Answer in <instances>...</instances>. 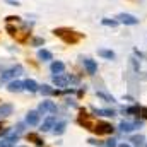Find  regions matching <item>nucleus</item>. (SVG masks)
Instances as JSON below:
<instances>
[{"mask_svg": "<svg viewBox=\"0 0 147 147\" xmlns=\"http://www.w3.org/2000/svg\"><path fill=\"white\" fill-rule=\"evenodd\" d=\"M7 89H9L10 92H19V91H22V89H24V82H19V80H12V82L7 86Z\"/></svg>", "mask_w": 147, "mask_h": 147, "instance_id": "11", "label": "nucleus"}, {"mask_svg": "<svg viewBox=\"0 0 147 147\" xmlns=\"http://www.w3.org/2000/svg\"><path fill=\"white\" fill-rule=\"evenodd\" d=\"M140 116L144 120H147V108H140Z\"/></svg>", "mask_w": 147, "mask_h": 147, "instance_id": "28", "label": "nucleus"}, {"mask_svg": "<svg viewBox=\"0 0 147 147\" xmlns=\"http://www.w3.org/2000/svg\"><path fill=\"white\" fill-rule=\"evenodd\" d=\"M103 24H105V26H111V28H115L118 22H116V21H110V19H103Z\"/></svg>", "mask_w": 147, "mask_h": 147, "instance_id": "26", "label": "nucleus"}, {"mask_svg": "<svg viewBox=\"0 0 147 147\" xmlns=\"http://www.w3.org/2000/svg\"><path fill=\"white\" fill-rule=\"evenodd\" d=\"M140 121L139 123H132V121H121L120 123V130L121 132H132V130H135V128H140Z\"/></svg>", "mask_w": 147, "mask_h": 147, "instance_id": "10", "label": "nucleus"}, {"mask_svg": "<svg viewBox=\"0 0 147 147\" xmlns=\"http://www.w3.org/2000/svg\"><path fill=\"white\" fill-rule=\"evenodd\" d=\"M33 45H34V46L43 45V38H34V39H33Z\"/></svg>", "mask_w": 147, "mask_h": 147, "instance_id": "27", "label": "nucleus"}, {"mask_svg": "<svg viewBox=\"0 0 147 147\" xmlns=\"http://www.w3.org/2000/svg\"><path fill=\"white\" fill-rule=\"evenodd\" d=\"M98 98H101V99H105V101H108V103H113V101H115V99H113V96L105 94V92H98Z\"/></svg>", "mask_w": 147, "mask_h": 147, "instance_id": "24", "label": "nucleus"}, {"mask_svg": "<svg viewBox=\"0 0 147 147\" xmlns=\"http://www.w3.org/2000/svg\"><path fill=\"white\" fill-rule=\"evenodd\" d=\"M26 121L29 125H38V121H39V111H29L28 116H26Z\"/></svg>", "mask_w": 147, "mask_h": 147, "instance_id": "12", "label": "nucleus"}, {"mask_svg": "<svg viewBox=\"0 0 147 147\" xmlns=\"http://www.w3.org/2000/svg\"><path fill=\"white\" fill-rule=\"evenodd\" d=\"M118 144H116V140L115 139H111V140H106L105 144H101V147H116Z\"/></svg>", "mask_w": 147, "mask_h": 147, "instance_id": "25", "label": "nucleus"}, {"mask_svg": "<svg viewBox=\"0 0 147 147\" xmlns=\"http://www.w3.org/2000/svg\"><path fill=\"white\" fill-rule=\"evenodd\" d=\"M0 128H2V123H0Z\"/></svg>", "mask_w": 147, "mask_h": 147, "instance_id": "30", "label": "nucleus"}, {"mask_svg": "<svg viewBox=\"0 0 147 147\" xmlns=\"http://www.w3.org/2000/svg\"><path fill=\"white\" fill-rule=\"evenodd\" d=\"M98 55H99V57H105V58H108V60H113V58H115V53H113L111 50H98Z\"/></svg>", "mask_w": 147, "mask_h": 147, "instance_id": "18", "label": "nucleus"}, {"mask_svg": "<svg viewBox=\"0 0 147 147\" xmlns=\"http://www.w3.org/2000/svg\"><path fill=\"white\" fill-rule=\"evenodd\" d=\"M24 89H28L29 92H36V91H38V84L34 82V80L28 79V80L24 82Z\"/></svg>", "mask_w": 147, "mask_h": 147, "instance_id": "14", "label": "nucleus"}, {"mask_svg": "<svg viewBox=\"0 0 147 147\" xmlns=\"http://www.w3.org/2000/svg\"><path fill=\"white\" fill-rule=\"evenodd\" d=\"M118 147H130V146H128V144H120Z\"/></svg>", "mask_w": 147, "mask_h": 147, "instance_id": "29", "label": "nucleus"}, {"mask_svg": "<svg viewBox=\"0 0 147 147\" xmlns=\"http://www.w3.org/2000/svg\"><path fill=\"white\" fill-rule=\"evenodd\" d=\"M41 92H43V94H46V96L57 94V91H55V89H51L50 86H41Z\"/></svg>", "mask_w": 147, "mask_h": 147, "instance_id": "21", "label": "nucleus"}, {"mask_svg": "<svg viewBox=\"0 0 147 147\" xmlns=\"http://www.w3.org/2000/svg\"><path fill=\"white\" fill-rule=\"evenodd\" d=\"M53 33H55L58 38H62L65 43H70V45L77 43V41L82 38L80 33H75V31H72V29H65V28H58V29H55Z\"/></svg>", "mask_w": 147, "mask_h": 147, "instance_id": "1", "label": "nucleus"}, {"mask_svg": "<svg viewBox=\"0 0 147 147\" xmlns=\"http://www.w3.org/2000/svg\"><path fill=\"white\" fill-rule=\"evenodd\" d=\"M65 127H67V123H65V121H58V123L53 127V132H55V135H62V134L65 132Z\"/></svg>", "mask_w": 147, "mask_h": 147, "instance_id": "16", "label": "nucleus"}, {"mask_svg": "<svg viewBox=\"0 0 147 147\" xmlns=\"http://www.w3.org/2000/svg\"><path fill=\"white\" fill-rule=\"evenodd\" d=\"M84 67H86L87 74H91V75H94L98 72V63L94 60H91V58H84Z\"/></svg>", "mask_w": 147, "mask_h": 147, "instance_id": "9", "label": "nucleus"}, {"mask_svg": "<svg viewBox=\"0 0 147 147\" xmlns=\"http://www.w3.org/2000/svg\"><path fill=\"white\" fill-rule=\"evenodd\" d=\"M53 127H55V118H53V116H50V118H46V120L43 121L41 130H43V132H48V130H51Z\"/></svg>", "mask_w": 147, "mask_h": 147, "instance_id": "13", "label": "nucleus"}, {"mask_svg": "<svg viewBox=\"0 0 147 147\" xmlns=\"http://www.w3.org/2000/svg\"><path fill=\"white\" fill-rule=\"evenodd\" d=\"M132 142L135 144V147H144V144H142V142H144V137H142V135H137V137L132 139Z\"/></svg>", "mask_w": 147, "mask_h": 147, "instance_id": "23", "label": "nucleus"}, {"mask_svg": "<svg viewBox=\"0 0 147 147\" xmlns=\"http://www.w3.org/2000/svg\"><path fill=\"white\" fill-rule=\"evenodd\" d=\"M79 123H80L84 128H87V130H92V132H94V127H96V123H98V121H96L91 115H87V113H84V111H82V113H80V116H79Z\"/></svg>", "mask_w": 147, "mask_h": 147, "instance_id": "3", "label": "nucleus"}, {"mask_svg": "<svg viewBox=\"0 0 147 147\" xmlns=\"http://www.w3.org/2000/svg\"><path fill=\"white\" fill-rule=\"evenodd\" d=\"M94 113L96 115H101V116H115V111L113 110H96L94 108Z\"/></svg>", "mask_w": 147, "mask_h": 147, "instance_id": "20", "label": "nucleus"}, {"mask_svg": "<svg viewBox=\"0 0 147 147\" xmlns=\"http://www.w3.org/2000/svg\"><path fill=\"white\" fill-rule=\"evenodd\" d=\"M38 58L39 60H51V53L48 50H39L38 51Z\"/></svg>", "mask_w": 147, "mask_h": 147, "instance_id": "19", "label": "nucleus"}, {"mask_svg": "<svg viewBox=\"0 0 147 147\" xmlns=\"http://www.w3.org/2000/svg\"><path fill=\"white\" fill-rule=\"evenodd\" d=\"M113 127H111L110 123H106V121H98L96 123V127H94V132L98 134V135H105V134H113Z\"/></svg>", "mask_w": 147, "mask_h": 147, "instance_id": "4", "label": "nucleus"}, {"mask_svg": "<svg viewBox=\"0 0 147 147\" xmlns=\"http://www.w3.org/2000/svg\"><path fill=\"white\" fill-rule=\"evenodd\" d=\"M118 21L123 22V24H128V26H135V24H139V19L134 17V16H130V14H120V16H118Z\"/></svg>", "mask_w": 147, "mask_h": 147, "instance_id": "6", "label": "nucleus"}, {"mask_svg": "<svg viewBox=\"0 0 147 147\" xmlns=\"http://www.w3.org/2000/svg\"><path fill=\"white\" fill-rule=\"evenodd\" d=\"M146 147H147V146H146Z\"/></svg>", "mask_w": 147, "mask_h": 147, "instance_id": "31", "label": "nucleus"}, {"mask_svg": "<svg viewBox=\"0 0 147 147\" xmlns=\"http://www.w3.org/2000/svg\"><path fill=\"white\" fill-rule=\"evenodd\" d=\"M28 139H29V140H33V142H34L36 146H43V140H41V139L38 137L36 134H29V135H28Z\"/></svg>", "mask_w": 147, "mask_h": 147, "instance_id": "22", "label": "nucleus"}, {"mask_svg": "<svg viewBox=\"0 0 147 147\" xmlns=\"http://www.w3.org/2000/svg\"><path fill=\"white\" fill-rule=\"evenodd\" d=\"M63 70H65V65L62 62H53L51 63V72L53 74H62Z\"/></svg>", "mask_w": 147, "mask_h": 147, "instance_id": "15", "label": "nucleus"}, {"mask_svg": "<svg viewBox=\"0 0 147 147\" xmlns=\"http://www.w3.org/2000/svg\"><path fill=\"white\" fill-rule=\"evenodd\" d=\"M22 67L21 65H16V67H12V69H7V70H3V72L0 74V80H9V79H16V77H19V75H22Z\"/></svg>", "mask_w": 147, "mask_h": 147, "instance_id": "2", "label": "nucleus"}, {"mask_svg": "<svg viewBox=\"0 0 147 147\" xmlns=\"http://www.w3.org/2000/svg\"><path fill=\"white\" fill-rule=\"evenodd\" d=\"M69 82H70V77H67V75H60V74L53 75V84L58 87H65Z\"/></svg>", "mask_w": 147, "mask_h": 147, "instance_id": "8", "label": "nucleus"}, {"mask_svg": "<svg viewBox=\"0 0 147 147\" xmlns=\"http://www.w3.org/2000/svg\"><path fill=\"white\" fill-rule=\"evenodd\" d=\"M17 134L16 132H12L7 139H3V140H0V147H14L16 146V142H17Z\"/></svg>", "mask_w": 147, "mask_h": 147, "instance_id": "7", "label": "nucleus"}, {"mask_svg": "<svg viewBox=\"0 0 147 147\" xmlns=\"http://www.w3.org/2000/svg\"><path fill=\"white\" fill-rule=\"evenodd\" d=\"M39 113H57V105L53 101H43L39 105Z\"/></svg>", "mask_w": 147, "mask_h": 147, "instance_id": "5", "label": "nucleus"}, {"mask_svg": "<svg viewBox=\"0 0 147 147\" xmlns=\"http://www.w3.org/2000/svg\"><path fill=\"white\" fill-rule=\"evenodd\" d=\"M12 110H14L12 105H9V103H7V105H2V106H0V116H9V115L12 113Z\"/></svg>", "mask_w": 147, "mask_h": 147, "instance_id": "17", "label": "nucleus"}]
</instances>
